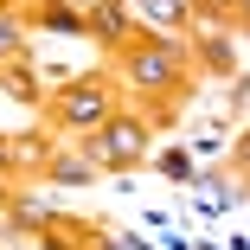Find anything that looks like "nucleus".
I'll return each instance as SVG.
<instances>
[{
    "label": "nucleus",
    "mask_w": 250,
    "mask_h": 250,
    "mask_svg": "<svg viewBox=\"0 0 250 250\" xmlns=\"http://www.w3.org/2000/svg\"><path fill=\"white\" fill-rule=\"evenodd\" d=\"M180 64H186V52L173 39H147V45H128V52H122V71L141 90H173L180 83Z\"/></svg>",
    "instance_id": "nucleus-2"
},
{
    "label": "nucleus",
    "mask_w": 250,
    "mask_h": 250,
    "mask_svg": "<svg viewBox=\"0 0 250 250\" xmlns=\"http://www.w3.org/2000/svg\"><path fill=\"white\" fill-rule=\"evenodd\" d=\"M237 167L250 173V128H244V141H237Z\"/></svg>",
    "instance_id": "nucleus-12"
},
{
    "label": "nucleus",
    "mask_w": 250,
    "mask_h": 250,
    "mask_svg": "<svg viewBox=\"0 0 250 250\" xmlns=\"http://www.w3.org/2000/svg\"><path fill=\"white\" fill-rule=\"evenodd\" d=\"M199 7H212V13H225V7H237V0H199Z\"/></svg>",
    "instance_id": "nucleus-15"
},
{
    "label": "nucleus",
    "mask_w": 250,
    "mask_h": 250,
    "mask_svg": "<svg viewBox=\"0 0 250 250\" xmlns=\"http://www.w3.org/2000/svg\"><path fill=\"white\" fill-rule=\"evenodd\" d=\"M0 83H7V90L20 96V103H39V77H32L26 64H13V71H0Z\"/></svg>",
    "instance_id": "nucleus-8"
},
{
    "label": "nucleus",
    "mask_w": 250,
    "mask_h": 250,
    "mask_svg": "<svg viewBox=\"0 0 250 250\" xmlns=\"http://www.w3.org/2000/svg\"><path fill=\"white\" fill-rule=\"evenodd\" d=\"M199 58H206V71H218V77H231V39L225 32H206V39H199Z\"/></svg>",
    "instance_id": "nucleus-6"
},
{
    "label": "nucleus",
    "mask_w": 250,
    "mask_h": 250,
    "mask_svg": "<svg viewBox=\"0 0 250 250\" xmlns=\"http://www.w3.org/2000/svg\"><path fill=\"white\" fill-rule=\"evenodd\" d=\"M45 180H58V186H90V180H96V161H90V154H52V161H45Z\"/></svg>",
    "instance_id": "nucleus-5"
},
{
    "label": "nucleus",
    "mask_w": 250,
    "mask_h": 250,
    "mask_svg": "<svg viewBox=\"0 0 250 250\" xmlns=\"http://www.w3.org/2000/svg\"><path fill=\"white\" fill-rule=\"evenodd\" d=\"M13 167V141H0V173H7Z\"/></svg>",
    "instance_id": "nucleus-14"
},
{
    "label": "nucleus",
    "mask_w": 250,
    "mask_h": 250,
    "mask_svg": "<svg viewBox=\"0 0 250 250\" xmlns=\"http://www.w3.org/2000/svg\"><path fill=\"white\" fill-rule=\"evenodd\" d=\"M26 225H52V206H39V199H20V206H13Z\"/></svg>",
    "instance_id": "nucleus-11"
},
{
    "label": "nucleus",
    "mask_w": 250,
    "mask_h": 250,
    "mask_svg": "<svg viewBox=\"0 0 250 250\" xmlns=\"http://www.w3.org/2000/svg\"><path fill=\"white\" fill-rule=\"evenodd\" d=\"M83 154L96 161V173L141 167V161H147V122H135V116H109L103 128L83 135Z\"/></svg>",
    "instance_id": "nucleus-1"
},
{
    "label": "nucleus",
    "mask_w": 250,
    "mask_h": 250,
    "mask_svg": "<svg viewBox=\"0 0 250 250\" xmlns=\"http://www.w3.org/2000/svg\"><path fill=\"white\" fill-rule=\"evenodd\" d=\"M237 13H244V20H250V0H237Z\"/></svg>",
    "instance_id": "nucleus-16"
},
{
    "label": "nucleus",
    "mask_w": 250,
    "mask_h": 250,
    "mask_svg": "<svg viewBox=\"0 0 250 250\" xmlns=\"http://www.w3.org/2000/svg\"><path fill=\"white\" fill-rule=\"evenodd\" d=\"M45 26H52V32H90V20L71 13V7H45Z\"/></svg>",
    "instance_id": "nucleus-10"
},
{
    "label": "nucleus",
    "mask_w": 250,
    "mask_h": 250,
    "mask_svg": "<svg viewBox=\"0 0 250 250\" xmlns=\"http://www.w3.org/2000/svg\"><path fill=\"white\" fill-rule=\"evenodd\" d=\"M52 116H58L64 128H83V135H90V128H103L116 109H109V90L96 83V77H83V83H71L58 103H52Z\"/></svg>",
    "instance_id": "nucleus-3"
},
{
    "label": "nucleus",
    "mask_w": 250,
    "mask_h": 250,
    "mask_svg": "<svg viewBox=\"0 0 250 250\" xmlns=\"http://www.w3.org/2000/svg\"><path fill=\"white\" fill-rule=\"evenodd\" d=\"M83 20H90V32L103 39V45H122V52L135 45V20H128V7H122V0H96Z\"/></svg>",
    "instance_id": "nucleus-4"
},
{
    "label": "nucleus",
    "mask_w": 250,
    "mask_h": 250,
    "mask_svg": "<svg viewBox=\"0 0 250 250\" xmlns=\"http://www.w3.org/2000/svg\"><path fill=\"white\" fill-rule=\"evenodd\" d=\"M135 7H161V13H180V0H135Z\"/></svg>",
    "instance_id": "nucleus-13"
},
{
    "label": "nucleus",
    "mask_w": 250,
    "mask_h": 250,
    "mask_svg": "<svg viewBox=\"0 0 250 250\" xmlns=\"http://www.w3.org/2000/svg\"><path fill=\"white\" fill-rule=\"evenodd\" d=\"M20 52H26V26H20L13 13H0V64L20 58Z\"/></svg>",
    "instance_id": "nucleus-7"
},
{
    "label": "nucleus",
    "mask_w": 250,
    "mask_h": 250,
    "mask_svg": "<svg viewBox=\"0 0 250 250\" xmlns=\"http://www.w3.org/2000/svg\"><path fill=\"white\" fill-rule=\"evenodd\" d=\"M154 167H161L167 180H199V167H192V154H186V147H173V154H161Z\"/></svg>",
    "instance_id": "nucleus-9"
}]
</instances>
